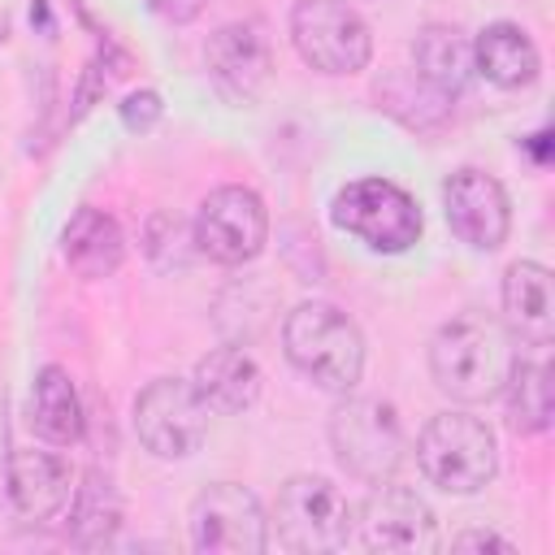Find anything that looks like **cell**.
Returning <instances> with one entry per match:
<instances>
[{"mask_svg":"<svg viewBox=\"0 0 555 555\" xmlns=\"http://www.w3.org/2000/svg\"><path fill=\"white\" fill-rule=\"evenodd\" d=\"M516 364V338L503 321L464 312L447 321L429 343V377L451 403H490L503 395Z\"/></svg>","mask_w":555,"mask_h":555,"instance_id":"cell-1","label":"cell"},{"mask_svg":"<svg viewBox=\"0 0 555 555\" xmlns=\"http://www.w3.org/2000/svg\"><path fill=\"white\" fill-rule=\"evenodd\" d=\"M286 360L330 395H351L364 377V334L334 304H295L282 321Z\"/></svg>","mask_w":555,"mask_h":555,"instance_id":"cell-2","label":"cell"},{"mask_svg":"<svg viewBox=\"0 0 555 555\" xmlns=\"http://www.w3.org/2000/svg\"><path fill=\"white\" fill-rule=\"evenodd\" d=\"M416 468L442 494H477L499 473L494 429L468 412H438L416 434Z\"/></svg>","mask_w":555,"mask_h":555,"instance_id":"cell-3","label":"cell"},{"mask_svg":"<svg viewBox=\"0 0 555 555\" xmlns=\"http://www.w3.org/2000/svg\"><path fill=\"white\" fill-rule=\"evenodd\" d=\"M330 447L334 460L356 477V481H390L408 455V434L399 412L386 399L351 395L330 412Z\"/></svg>","mask_w":555,"mask_h":555,"instance_id":"cell-4","label":"cell"},{"mask_svg":"<svg viewBox=\"0 0 555 555\" xmlns=\"http://www.w3.org/2000/svg\"><path fill=\"white\" fill-rule=\"evenodd\" d=\"M273 525H278V542L286 551L321 555V551H338L351 542L356 507L330 477L299 473V477L282 481L278 503H273Z\"/></svg>","mask_w":555,"mask_h":555,"instance_id":"cell-5","label":"cell"},{"mask_svg":"<svg viewBox=\"0 0 555 555\" xmlns=\"http://www.w3.org/2000/svg\"><path fill=\"white\" fill-rule=\"evenodd\" d=\"M330 221L356 234L369 251H386V256H399L421 238V208L390 178L347 182L330 204Z\"/></svg>","mask_w":555,"mask_h":555,"instance_id":"cell-6","label":"cell"},{"mask_svg":"<svg viewBox=\"0 0 555 555\" xmlns=\"http://www.w3.org/2000/svg\"><path fill=\"white\" fill-rule=\"evenodd\" d=\"M291 43L304 65H312L317 74H330V78L360 74L373 56L369 22L347 0H295Z\"/></svg>","mask_w":555,"mask_h":555,"instance_id":"cell-7","label":"cell"},{"mask_svg":"<svg viewBox=\"0 0 555 555\" xmlns=\"http://www.w3.org/2000/svg\"><path fill=\"white\" fill-rule=\"evenodd\" d=\"M134 434L156 460H186L208 434V403L186 377H156L134 399Z\"/></svg>","mask_w":555,"mask_h":555,"instance_id":"cell-8","label":"cell"},{"mask_svg":"<svg viewBox=\"0 0 555 555\" xmlns=\"http://www.w3.org/2000/svg\"><path fill=\"white\" fill-rule=\"evenodd\" d=\"M195 251L217 264H247L269 243V212L251 186H217L199 199L191 225Z\"/></svg>","mask_w":555,"mask_h":555,"instance_id":"cell-9","label":"cell"},{"mask_svg":"<svg viewBox=\"0 0 555 555\" xmlns=\"http://www.w3.org/2000/svg\"><path fill=\"white\" fill-rule=\"evenodd\" d=\"M186 529L191 546L204 555H260L269 546V516L260 499L238 481H217L199 490Z\"/></svg>","mask_w":555,"mask_h":555,"instance_id":"cell-10","label":"cell"},{"mask_svg":"<svg viewBox=\"0 0 555 555\" xmlns=\"http://www.w3.org/2000/svg\"><path fill=\"white\" fill-rule=\"evenodd\" d=\"M356 525H360V542L369 551H399V555H429V551H438L434 507L416 490H408V486L377 481L369 490V499L360 503Z\"/></svg>","mask_w":555,"mask_h":555,"instance_id":"cell-11","label":"cell"},{"mask_svg":"<svg viewBox=\"0 0 555 555\" xmlns=\"http://www.w3.org/2000/svg\"><path fill=\"white\" fill-rule=\"evenodd\" d=\"M204 65L217 95L234 108H251L273 82V52L269 39L251 22H225L204 43Z\"/></svg>","mask_w":555,"mask_h":555,"instance_id":"cell-12","label":"cell"},{"mask_svg":"<svg viewBox=\"0 0 555 555\" xmlns=\"http://www.w3.org/2000/svg\"><path fill=\"white\" fill-rule=\"evenodd\" d=\"M442 208H447V225L460 243H468L473 251H494L507 243L512 230V204L507 191L494 173L486 169H455L442 182Z\"/></svg>","mask_w":555,"mask_h":555,"instance_id":"cell-13","label":"cell"},{"mask_svg":"<svg viewBox=\"0 0 555 555\" xmlns=\"http://www.w3.org/2000/svg\"><path fill=\"white\" fill-rule=\"evenodd\" d=\"M4 486H9V503H13V512L22 520L48 525V520H56L69 507L78 481H74V468H69L65 455L17 447V451H9Z\"/></svg>","mask_w":555,"mask_h":555,"instance_id":"cell-14","label":"cell"},{"mask_svg":"<svg viewBox=\"0 0 555 555\" xmlns=\"http://www.w3.org/2000/svg\"><path fill=\"white\" fill-rule=\"evenodd\" d=\"M503 325L525 347H546L555 338V291L551 269L538 260H512L503 273Z\"/></svg>","mask_w":555,"mask_h":555,"instance_id":"cell-15","label":"cell"},{"mask_svg":"<svg viewBox=\"0 0 555 555\" xmlns=\"http://www.w3.org/2000/svg\"><path fill=\"white\" fill-rule=\"evenodd\" d=\"M412 74L442 100H455L473 78V43L464 39V30L429 22L412 39Z\"/></svg>","mask_w":555,"mask_h":555,"instance_id":"cell-16","label":"cell"},{"mask_svg":"<svg viewBox=\"0 0 555 555\" xmlns=\"http://www.w3.org/2000/svg\"><path fill=\"white\" fill-rule=\"evenodd\" d=\"M473 69L503 87V91H516V87H529L542 69V56H538V43L529 39L525 26L516 22H490L477 39H473Z\"/></svg>","mask_w":555,"mask_h":555,"instance_id":"cell-17","label":"cell"},{"mask_svg":"<svg viewBox=\"0 0 555 555\" xmlns=\"http://www.w3.org/2000/svg\"><path fill=\"white\" fill-rule=\"evenodd\" d=\"M191 382L208 403V412H221V416L247 412L260 399V364L243 347H212L208 356H199Z\"/></svg>","mask_w":555,"mask_h":555,"instance_id":"cell-18","label":"cell"},{"mask_svg":"<svg viewBox=\"0 0 555 555\" xmlns=\"http://www.w3.org/2000/svg\"><path fill=\"white\" fill-rule=\"evenodd\" d=\"M61 256H65V264H69L78 278H91V282H95V278H108V273L121 269V256H126L121 225H117L108 212L82 204V208L69 217V225L61 230Z\"/></svg>","mask_w":555,"mask_h":555,"instance_id":"cell-19","label":"cell"},{"mask_svg":"<svg viewBox=\"0 0 555 555\" xmlns=\"http://www.w3.org/2000/svg\"><path fill=\"white\" fill-rule=\"evenodd\" d=\"M30 425L52 447H74L82 438V429H87L82 395H78L74 377L61 364H43L35 373V386H30Z\"/></svg>","mask_w":555,"mask_h":555,"instance_id":"cell-20","label":"cell"},{"mask_svg":"<svg viewBox=\"0 0 555 555\" xmlns=\"http://www.w3.org/2000/svg\"><path fill=\"white\" fill-rule=\"evenodd\" d=\"M65 512H69V542L74 546H108L113 533L121 529V494L100 468H91L74 486V499Z\"/></svg>","mask_w":555,"mask_h":555,"instance_id":"cell-21","label":"cell"},{"mask_svg":"<svg viewBox=\"0 0 555 555\" xmlns=\"http://www.w3.org/2000/svg\"><path fill=\"white\" fill-rule=\"evenodd\" d=\"M503 395H507V425H512L516 434H546V429H551L555 390H551V369H546V360H525V356H516Z\"/></svg>","mask_w":555,"mask_h":555,"instance_id":"cell-22","label":"cell"},{"mask_svg":"<svg viewBox=\"0 0 555 555\" xmlns=\"http://www.w3.org/2000/svg\"><path fill=\"white\" fill-rule=\"evenodd\" d=\"M182 243H195L191 234H182V225L169 217V212H156L152 221H147V256L156 260V264H182L186 260V247Z\"/></svg>","mask_w":555,"mask_h":555,"instance_id":"cell-23","label":"cell"},{"mask_svg":"<svg viewBox=\"0 0 555 555\" xmlns=\"http://www.w3.org/2000/svg\"><path fill=\"white\" fill-rule=\"evenodd\" d=\"M160 113H165V104H160V95H156V91H147V87H143V91H130V95L117 104L121 126H126V130H139V134H143V130H152V126L160 121Z\"/></svg>","mask_w":555,"mask_h":555,"instance_id":"cell-24","label":"cell"},{"mask_svg":"<svg viewBox=\"0 0 555 555\" xmlns=\"http://www.w3.org/2000/svg\"><path fill=\"white\" fill-rule=\"evenodd\" d=\"M451 551H516L503 533H494V529H464V533H455L451 538Z\"/></svg>","mask_w":555,"mask_h":555,"instance_id":"cell-25","label":"cell"},{"mask_svg":"<svg viewBox=\"0 0 555 555\" xmlns=\"http://www.w3.org/2000/svg\"><path fill=\"white\" fill-rule=\"evenodd\" d=\"M165 22H173V26H186V22H195L199 17V9H204V0H147Z\"/></svg>","mask_w":555,"mask_h":555,"instance_id":"cell-26","label":"cell"},{"mask_svg":"<svg viewBox=\"0 0 555 555\" xmlns=\"http://www.w3.org/2000/svg\"><path fill=\"white\" fill-rule=\"evenodd\" d=\"M546 139H551L546 130H538V134L529 139V152H533V160H538V165H546Z\"/></svg>","mask_w":555,"mask_h":555,"instance_id":"cell-27","label":"cell"},{"mask_svg":"<svg viewBox=\"0 0 555 555\" xmlns=\"http://www.w3.org/2000/svg\"><path fill=\"white\" fill-rule=\"evenodd\" d=\"M0 43H4V17H0Z\"/></svg>","mask_w":555,"mask_h":555,"instance_id":"cell-28","label":"cell"}]
</instances>
